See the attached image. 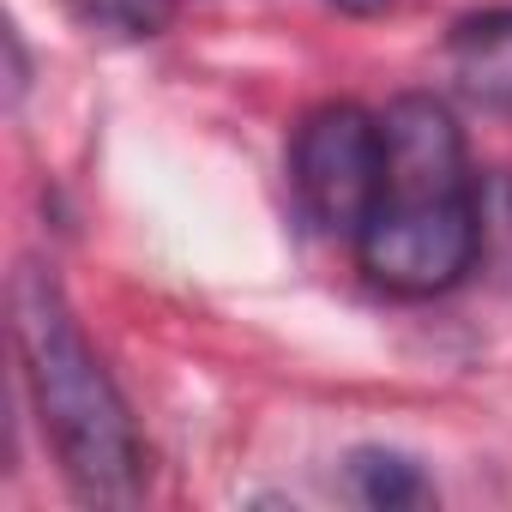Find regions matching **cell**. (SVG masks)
Returning a JSON list of instances; mask_svg holds the SVG:
<instances>
[{"label": "cell", "instance_id": "cell-1", "mask_svg": "<svg viewBox=\"0 0 512 512\" xmlns=\"http://www.w3.org/2000/svg\"><path fill=\"white\" fill-rule=\"evenodd\" d=\"M386 133V193L356 229V266L368 284L404 302L458 290L488 241L482 187L464 157L452 109L428 91H404L380 109Z\"/></svg>", "mask_w": 512, "mask_h": 512}, {"label": "cell", "instance_id": "cell-2", "mask_svg": "<svg viewBox=\"0 0 512 512\" xmlns=\"http://www.w3.org/2000/svg\"><path fill=\"white\" fill-rule=\"evenodd\" d=\"M13 344L73 494L91 506H133L145 494V440L103 356L85 344L55 272L37 260L13 272Z\"/></svg>", "mask_w": 512, "mask_h": 512}, {"label": "cell", "instance_id": "cell-3", "mask_svg": "<svg viewBox=\"0 0 512 512\" xmlns=\"http://www.w3.org/2000/svg\"><path fill=\"white\" fill-rule=\"evenodd\" d=\"M290 181L314 229L350 235L374 217L386 193V133L362 103H320L290 139Z\"/></svg>", "mask_w": 512, "mask_h": 512}, {"label": "cell", "instance_id": "cell-4", "mask_svg": "<svg viewBox=\"0 0 512 512\" xmlns=\"http://www.w3.org/2000/svg\"><path fill=\"white\" fill-rule=\"evenodd\" d=\"M446 67H452V85L476 109L512 115V7L458 19L446 37Z\"/></svg>", "mask_w": 512, "mask_h": 512}, {"label": "cell", "instance_id": "cell-5", "mask_svg": "<svg viewBox=\"0 0 512 512\" xmlns=\"http://www.w3.org/2000/svg\"><path fill=\"white\" fill-rule=\"evenodd\" d=\"M350 488H356V500L374 506V512H404V506H428V500H434L422 464L404 458V452H386V446L350 452Z\"/></svg>", "mask_w": 512, "mask_h": 512}, {"label": "cell", "instance_id": "cell-6", "mask_svg": "<svg viewBox=\"0 0 512 512\" xmlns=\"http://www.w3.org/2000/svg\"><path fill=\"white\" fill-rule=\"evenodd\" d=\"M73 19L109 37H163L181 13V0H67Z\"/></svg>", "mask_w": 512, "mask_h": 512}, {"label": "cell", "instance_id": "cell-7", "mask_svg": "<svg viewBox=\"0 0 512 512\" xmlns=\"http://www.w3.org/2000/svg\"><path fill=\"white\" fill-rule=\"evenodd\" d=\"M338 13H356V19H374V13H386V7H398V0H332Z\"/></svg>", "mask_w": 512, "mask_h": 512}]
</instances>
